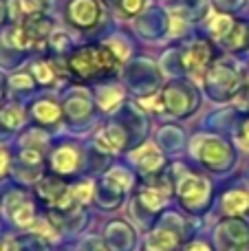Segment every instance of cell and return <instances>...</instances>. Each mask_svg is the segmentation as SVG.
<instances>
[{
    "instance_id": "1",
    "label": "cell",
    "mask_w": 249,
    "mask_h": 251,
    "mask_svg": "<svg viewBox=\"0 0 249 251\" xmlns=\"http://www.w3.org/2000/svg\"><path fill=\"white\" fill-rule=\"evenodd\" d=\"M66 71L77 82H100L119 71V55L108 44H86L69 53Z\"/></svg>"
},
{
    "instance_id": "2",
    "label": "cell",
    "mask_w": 249,
    "mask_h": 251,
    "mask_svg": "<svg viewBox=\"0 0 249 251\" xmlns=\"http://www.w3.org/2000/svg\"><path fill=\"white\" fill-rule=\"evenodd\" d=\"M51 40V20L44 16L20 20L9 33V44L20 51H42Z\"/></svg>"
},
{
    "instance_id": "3",
    "label": "cell",
    "mask_w": 249,
    "mask_h": 251,
    "mask_svg": "<svg viewBox=\"0 0 249 251\" xmlns=\"http://www.w3.org/2000/svg\"><path fill=\"white\" fill-rule=\"evenodd\" d=\"M192 152L210 170H225L232 161V148L219 137H207V134L197 137L192 143Z\"/></svg>"
},
{
    "instance_id": "4",
    "label": "cell",
    "mask_w": 249,
    "mask_h": 251,
    "mask_svg": "<svg viewBox=\"0 0 249 251\" xmlns=\"http://www.w3.org/2000/svg\"><path fill=\"white\" fill-rule=\"evenodd\" d=\"M210 95L214 100H232L236 95L238 86H241V73L236 71V66L227 64V62H219L214 64L205 75Z\"/></svg>"
},
{
    "instance_id": "5",
    "label": "cell",
    "mask_w": 249,
    "mask_h": 251,
    "mask_svg": "<svg viewBox=\"0 0 249 251\" xmlns=\"http://www.w3.org/2000/svg\"><path fill=\"white\" fill-rule=\"evenodd\" d=\"M163 100V108L168 110L174 117H185L197 108L199 100H197V91H194L190 84L183 82H174L161 93Z\"/></svg>"
},
{
    "instance_id": "6",
    "label": "cell",
    "mask_w": 249,
    "mask_h": 251,
    "mask_svg": "<svg viewBox=\"0 0 249 251\" xmlns=\"http://www.w3.org/2000/svg\"><path fill=\"white\" fill-rule=\"evenodd\" d=\"M64 13L75 29L91 31L101 20V4L100 0H69Z\"/></svg>"
},
{
    "instance_id": "7",
    "label": "cell",
    "mask_w": 249,
    "mask_h": 251,
    "mask_svg": "<svg viewBox=\"0 0 249 251\" xmlns=\"http://www.w3.org/2000/svg\"><path fill=\"white\" fill-rule=\"evenodd\" d=\"M38 194L44 199V203L51 205L53 209H60V212H71L77 203L73 196V187H66V183H62L55 176L42 178L38 183Z\"/></svg>"
},
{
    "instance_id": "8",
    "label": "cell",
    "mask_w": 249,
    "mask_h": 251,
    "mask_svg": "<svg viewBox=\"0 0 249 251\" xmlns=\"http://www.w3.org/2000/svg\"><path fill=\"white\" fill-rule=\"evenodd\" d=\"M176 194L179 199L183 201L185 207H201L205 205L207 196H210V181L199 174H192V172H185L183 176L176 181Z\"/></svg>"
},
{
    "instance_id": "9",
    "label": "cell",
    "mask_w": 249,
    "mask_h": 251,
    "mask_svg": "<svg viewBox=\"0 0 249 251\" xmlns=\"http://www.w3.org/2000/svg\"><path fill=\"white\" fill-rule=\"evenodd\" d=\"M212 47L210 42H205V40H197V42H192L188 47V51L183 53V66L185 71H188L192 77H205L207 71H210V64H212Z\"/></svg>"
},
{
    "instance_id": "10",
    "label": "cell",
    "mask_w": 249,
    "mask_h": 251,
    "mask_svg": "<svg viewBox=\"0 0 249 251\" xmlns=\"http://www.w3.org/2000/svg\"><path fill=\"white\" fill-rule=\"evenodd\" d=\"M249 225L241 218H229V221L221 223L219 231H216V243L223 251H236L243 245H247Z\"/></svg>"
},
{
    "instance_id": "11",
    "label": "cell",
    "mask_w": 249,
    "mask_h": 251,
    "mask_svg": "<svg viewBox=\"0 0 249 251\" xmlns=\"http://www.w3.org/2000/svg\"><path fill=\"white\" fill-rule=\"evenodd\" d=\"M7 216L20 227L33 225V205L29 203V199L25 194L11 192L7 196Z\"/></svg>"
},
{
    "instance_id": "12",
    "label": "cell",
    "mask_w": 249,
    "mask_h": 251,
    "mask_svg": "<svg viewBox=\"0 0 249 251\" xmlns=\"http://www.w3.org/2000/svg\"><path fill=\"white\" fill-rule=\"evenodd\" d=\"M219 44L225 49V51H232V53L247 51L249 49V25L234 18L232 26H229L227 33L219 40Z\"/></svg>"
},
{
    "instance_id": "13",
    "label": "cell",
    "mask_w": 249,
    "mask_h": 251,
    "mask_svg": "<svg viewBox=\"0 0 249 251\" xmlns=\"http://www.w3.org/2000/svg\"><path fill=\"white\" fill-rule=\"evenodd\" d=\"M126 143H128V134L119 124H108L97 132V146L104 152H119L126 148Z\"/></svg>"
},
{
    "instance_id": "14",
    "label": "cell",
    "mask_w": 249,
    "mask_h": 251,
    "mask_svg": "<svg viewBox=\"0 0 249 251\" xmlns=\"http://www.w3.org/2000/svg\"><path fill=\"white\" fill-rule=\"evenodd\" d=\"M132 161L139 165L141 172L146 174H154L163 168V154L159 152V148L154 143H144L141 148H137L132 152Z\"/></svg>"
},
{
    "instance_id": "15",
    "label": "cell",
    "mask_w": 249,
    "mask_h": 251,
    "mask_svg": "<svg viewBox=\"0 0 249 251\" xmlns=\"http://www.w3.org/2000/svg\"><path fill=\"white\" fill-rule=\"evenodd\" d=\"M163 181H157V183H150V185H144L139 192V203L144 205L146 209L150 212H159V209L166 205L168 201V194H170V187L168 185H161Z\"/></svg>"
},
{
    "instance_id": "16",
    "label": "cell",
    "mask_w": 249,
    "mask_h": 251,
    "mask_svg": "<svg viewBox=\"0 0 249 251\" xmlns=\"http://www.w3.org/2000/svg\"><path fill=\"white\" fill-rule=\"evenodd\" d=\"M51 165L57 174H71L79 168V152L75 146H60L51 154Z\"/></svg>"
},
{
    "instance_id": "17",
    "label": "cell",
    "mask_w": 249,
    "mask_h": 251,
    "mask_svg": "<svg viewBox=\"0 0 249 251\" xmlns=\"http://www.w3.org/2000/svg\"><path fill=\"white\" fill-rule=\"evenodd\" d=\"M179 247V234L168 227H159L146 240V249L148 251H174Z\"/></svg>"
},
{
    "instance_id": "18",
    "label": "cell",
    "mask_w": 249,
    "mask_h": 251,
    "mask_svg": "<svg viewBox=\"0 0 249 251\" xmlns=\"http://www.w3.org/2000/svg\"><path fill=\"white\" fill-rule=\"evenodd\" d=\"M31 115H33L35 122L42 126H55L62 119V108L53 100H40L33 104Z\"/></svg>"
},
{
    "instance_id": "19",
    "label": "cell",
    "mask_w": 249,
    "mask_h": 251,
    "mask_svg": "<svg viewBox=\"0 0 249 251\" xmlns=\"http://www.w3.org/2000/svg\"><path fill=\"white\" fill-rule=\"evenodd\" d=\"M223 209L229 216H238V214H245L249 209V194L243 190H234L227 192L223 196Z\"/></svg>"
},
{
    "instance_id": "20",
    "label": "cell",
    "mask_w": 249,
    "mask_h": 251,
    "mask_svg": "<svg viewBox=\"0 0 249 251\" xmlns=\"http://www.w3.org/2000/svg\"><path fill=\"white\" fill-rule=\"evenodd\" d=\"M31 73H33L35 82L44 84V86H51V84H55L57 75H60V69L55 66V62L53 60H38L33 66H31Z\"/></svg>"
},
{
    "instance_id": "21",
    "label": "cell",
    "mask_w": 249,
    "mask_h": 251,
    "mask_svg": "<svg viewBox=\"0 0 249 251\" xmlns=\"http://www.w3.org/2000/svg\"><path fill=\"white\" fill-rule=\"evenodd\" d=\"M16 7L22 20H26V18L44 16V11L49 7V0H16Z\"/></svg>"
},
{
    "instance_id": "22",
    "label": "cell",
    "mask_w": 249,
    "mask_h": 251,
    "mask_svg": "<svg viewBox=\"0 0 249 251\" xmlns=\"http://www.w3.org/2000/svg\"><path fill=\"white\" fill-rule=\"evenodd\" d=\"M22 122H25V113H22L20 106L11 104V106H4V108L0 110V124H2L7 130L20 128Z\"/></svg>"
},
{
    "instance_id": "23",
    "label": "cell",
    "mask_w": 249,
    "mask_h": 251,
    "mask_svg": "<svg viewBox=\"0 0 249 251\" xmlns=\"http://www.w3.org/2000/svg\"><path fill=\"white\" fill-rule=\"evenodd\" d=\"M97 101H100V108L113 110V108H117L119 101H122V91H119V88L106 86V88H101V91H100V95H97Z\"/></svg>"
},
{
    "instance_id": "24",
    "label": "cell",
    "mask_w": 249,
    "mask_h": 251,
    "mask_svg": "<svg viewBox=\"0 0 249 251\" xmlns=\"http://www.w3.org/2000/svg\"><path fill=\"white\" fill-rule=\"evenodd\" d=\"M31 229H33L35 236H42V238H49V240H55V238H57L55 227H53L51 223L47 221V218H40V221H35Z\"/></svg>"
},
{
    "instance_id": "25",
    "label": "cell",
    "mask_w": 249,
    "mask_h": 251,
    "mask_svg": "<svg viewBox=\"0 0 249 251\" xmlns=\"http://www.w3.org/2000/svg\"><path fill=\"white\" fill-rule=\"evenodd\" d=\"M144 4H146V0H117V7L124 13V18H132L137 13H141Z\"/></svg>"
},
{
    "instance_id": "26",
    "label": "cell",
    "mask_w": 249,
    "mask_h": 251,
    "mask_svg": "<svg viewBox=\"0 0 249 251\" xmlns=\"http://www.w3.org/2000/svg\"><path fill=\"white\" fill-rule=\"evenodd\" d=\"M73 196L77 203H88L93 196V183L91 181H79L77 185H73Z\"/></svg>"
},
{
    "instance_id": "27",
    "label": "cell",
    "mask_w": 249,
    "mask_h": 251,
    "mask_svg": "<svg viewBox=\"0 0 249 251\" xmlns=\"http://www.w3.org/2000/svg\"><path fill=\"white\" fill-rule=\"evenodd\" d=\"M9 82H11L13 88H33V77H31V73H18V75H13Z\"/></svg>"
},
{
    "instance_id": "28",
    "label": "cell",
    "mask_w": 249,
    "mask_h": 251,
    "mask_svg": "<svg viewBox=\"0 0 249 251\" xmlns=\"http://www.w3.org/2000/svg\"><path fill=\"white\" fill-rule=\"evenodd\" d=\"M238 141L245 148H249V117L241 124V128H238Z\"/></svg>"
},
{
    "instance_id": "29",
    "label": "cell",
    "mask_w": 249,
    "mask_h": 251,
    "mask_svg": "<svg viewBox=\"0 0 249 251\" xmlns=\"http://www.w3.org/2000/svg\"><path fill=\"white\" fill-rule=\"evenodd\" d=\"M0 251H20L16 238H0Z\"/></svg>"
},
{
    "instance_id": "30",
    "label": "cell",
    "mask_w": 249,
    "mask_h": 251,
    "mask_svg": "<svg viewBox=\"0 0 249 251\" xmlns=\"http://www.w3.org/2000/svg\"><path fill=\"white\" fill-rule=\"evenodd\" d=\"M7 170H9V154L4 148H0V176H2Z\"/></svg>"
},
{
    "instance_id": "31",
    "label": "cell",
    "mask_w": 249,
    "mask_h": 251,
    "mask_svg": "<svg viewBox=\"0 0 249 251\" xmlns=\"http://www.w3.org/2000/svg\"><path fill=\"white\" fill-rule=\"evenodd\" d=\"M185 251H212V249L207 247L205 243H192V245H190V247L185 249Z\"/></svg>"
},
{
    "instance_id": "32",
    "label": "cell",
    "mask_w": 249,
    "mask_h": 251,
    "mask_svg": "<svg viewBox=\"0 0 249 251\" xmlns=\"http://www.w3.org/2000/svg\"><path fill=\"white\" fill-rule=\"evenodd\" d=\"M91 251H108V249H106L101 243H95V245H93V249H91Z\"/></svg>"
},
{
    "instance_id": "33",
    "label": "cell",
    "mask_w": 249,
    "mask_h": 251,
    "mask_svg": "<svg viewBox=\"0 0 249 251\" xmlns=\"http://www.w3.org/2000/svg\"><path fill=\"white\" fill-rule=\"evenodd\" d=\"M236 251H249V243H247V245H243V247H241V249H236Z\"/></svg>"
},
{
    "instance_id": "34",
    "label": "cell",
    "mask_w": 249,
    "mask_h": 251,
    "mask_svg": "<svg viewBox=\"0 0 249 251\" xmlns=\"http://www.w3.org/2000/svg\"><path fill=\"white\" fill-rule=\"evenodd\" d=\"M2 95H4V91H2V86H0V101H2Z\"/></svg>"
},
{
    "instance_id": "35",
    "label": "cell",
    "mask_w": 249,
    "mask_h": 251,
    "mask_svg": "<svg viewBox=\"0 0 249 251\" xmlns=\"http://www.w3.org/2000/svg\"><path fill=\"white\" fill-rule=\"evenodd\" d=\"M247 95H249V77H247Z\"/></svg>"
}]
</instances>
